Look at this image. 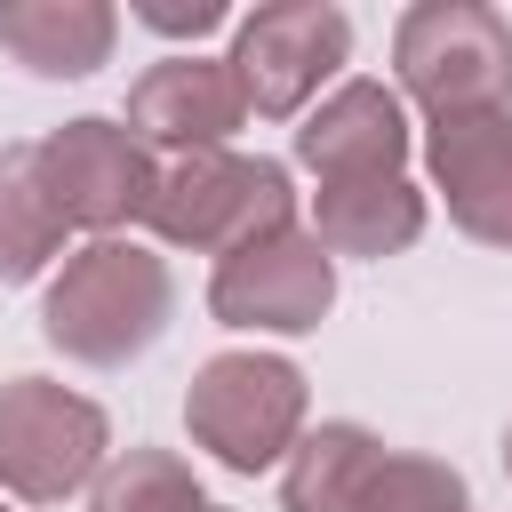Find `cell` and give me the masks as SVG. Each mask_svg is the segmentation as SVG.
Instances as JSON below:
<instances>
[{"mask_svg":"<svg viewBox=\"0 0 512 512\" xmlns=\"http://www.w3.org/2000/svg\"><path fill=\"white\" fill-rule=\"evenodd\" d=\"M176 328V264L152 240H80L40 288V336L72 368H128Z\"/></svg>","mask_w":512,"mask_h":512,"instance_id":"obj_1","label":"cell"},{"mask_svg":"<svg viewBox=\"0 0 512 512\" xmlns=\"http://www.w3.org/2000/svg\"><path fill=\"white\" fill-rule=\"evenodd\" d=\"M280 224H304L296 208V184L280 160L264 152H176L160 160V184H152V208H144V232L152 248H176V256H232Z\"/></svg>","mask_w":512,"mask_h":512,"instance_id":"obj_2","label":"cell"},{"mask_svg":"<svg viewBox=\"0 0 512 512\" xmlns=\"http://www.w3.org/2000/svg\"><path fill=\"white\" fill-rule=\"evenodd\" d=\"M312 424V376L288 360V352H208L184 384V432L192 448H208L224 472L256 480V472H280L288 448L304 440Z\"/></svg>","mask_w":512,"mask_h":512,"instance_id":"obj_3","label":"cell"},{"mask_svg":"<svg viewBox=\"0 0 512 512\" xmlns=\"http://www.w3.org/2000/svg\"><path fill=\"white\" fill-rule=\"evenodd\" d=\"M392 88L424 120L512 112V16L488 0H416L392 24Z\"/></svg>","mask_w":512,"mask_h":512,"instance_id":"obj_4","label":"cell"},{"mask_svg":"<svg viewBox=\"0 0 512 512\" xmlns=\"http://www.w3.org/2000/svg\"><path fill=\"white\" fill-rule=\"evenodd\" d=\"M32 176H40V192H48V208H56L64 232L120 240L128 224H144L160 160L128 136L120 112H72L48 136H32Z\"/></svg>","mask_w":512,"mask_h":512,"instance_id":"obj_5","label":"cell"},{"mask_svg":"<svg viewBox=\"0 0 512 512\" xmlns=\"http://www.w3.org/2000/svg\"><path fill=\"white\" fill-rule=\"evenodd\" d=\"M224 64L248 96V120H304L352 64V16L336 0H264L232 16Z\"/></svg>","mask_w":512,"mask_h":512,"instance_id":"obj_6","label":"cell"},{"mask_svg":"<svg viewBox=\"0 0 512 512\" xmlns=\"http://www.w3.org/2000/svg\"><path fill=\"white\" fill-rule=\"evenodd\" d=\"M112 456V416L56 384V376H8L0 384V496L8 504H64L88 496V480Z\"/></svg>","mask_w":512,"mask_h":512,"instance_id":"obj_7","label":"cell"},{"mask_svg":"<svg viewBox=\"0 0 512 512\" xmlns=\"http://www.w3.org/2000/svg\"><path fill=\"white\" fill-rule=\"evenodd\" d=\"M328 312H336V256L304 224H280V232L232 248L208 272V320H224L240 336H312Z\"/></svg>","mask_w":512,"mask_h":512,"instance_id":"obj_8","label":"cell"},{"mask_svg":"<svg viewBox=\"0 0 512 512\" xmlns=\"http://www.w3.org/2000/svg\"><path fill=\"white\" fill-rule=\"evenodd\" d=\"M128 136L152 152V160H176V152H224L240 128H248V96L232 80L224 56L208 48H168L160 64H144L128 80Z\"/></svg>","mask_w":512,"mask_h":512,"instance_id":"obj_9","label":"cell"},{"mask_svg":"<svg viewBox=\"0 0 512 512\" xmlns=\"http://www.w3.org/2000/svg\"><path fill=\"white\" fill-rule=\"evenodd\" d=\"M296 168L312 184H360V176H408V152H416V128H408V104L392 80H368V72H344L288 136Z\"/></svg>","mask_w":512,"mask_h":512,"instance_id":"obj_10","label":"cell"},{"mask_svg":"<svg viewBox=\"0 0 512 512\" xmlns=\"http://www.w3.org/2000/svg\"><path fill=\"white\" fill-rule=\"evenodd\" d=\"M424 176L464 240L512 248V112L424 120Z\"/></svg>","mask_w":512,"mask_h":512,"instance_id":"obj_11","label":"cell"},{"mask_svg":"<svg viewBox=\"0 0 512 512\" xmlns=\"http://www.w3.org/2000/svg\"><path fill=\"white\" fill-rule=\"evenodd\" d=\"M432 224V192L416 176H360V184H320L312 192V216L304 232L344 264H384V256H408Z\"/></svg>","mask_w":512,"mask_h":512,"instance_id":"obj_12","label":"cell"},{"mask_svg":"<svg viewBox=\"0 0 512 512\" xmlns=\"http://www.w3.org/2000/svg\"><path fill=\"white\" fill-rule=\"evenodd\" d=\"M384 464H392V440L368 432L360 416L304 424V440L280 464V512H368Z\"/></svg>","mask_w":512,"mask_h":512,"instance_id":"obj_13","label":"cell"},{"mask_svg":"<svg viewBox=\"0 0 512 512\" xmlns=\"http://www.w3.org/2000/svg\"><path fill=\"white\" fill-rule=\"evenodd\" d=\"M0 48L32 80H88L120 48L112 0H0Z\"/></svg>","mask_w":512,"mask_h":512,"instance_id":"obj_14","label":"cell"},{"mask_svg":"<svg viewBox=\"0 0 512 512\" xmlns=\"http://www.w3.org/2000/svg\"><path fill=\"white\" fill-rule=\"evenodd\" d=\"M64 256H72V232L56 224L32 176V144H0V288H32Z\"/></svg>","mask_w":512,"mask_h":512,"instance_id":"obj_15","label":"cell"},{"mask_svg":"<svg viewBox=\"0 0 512 512\" xmlns=\"http://www.w3.org/2000/svg\"><path fill=\"white\" fill-rule=\"evenodd\" d=\"M88 512H208V488H200L192 456L136 440V448L104 456V472L88 480Z\"/></svg>","mask_w":512,"mask_h":512,"instance_id":"obj_16","label":"cell"},{"mask_svg":"<svg viewBox=\"0 0 512 512\" xmlns=\"http://www.w3.org/2000/svg\"><path fill=\"white\" fill-rule=\"evenodd\" d=\"M368 512H472V488H464L456 464L416 456V448H392V464H384Z\"/></svg>","mask_w":512,"mask_h":512,"instance_id":"obj_17","label":"cell"},{"mask_svg":"<svg viewBox=\"0 0 512 512\" xmlns=\"http://www.w3.org/2000/svg\"><path fill=\"white\" fill-rule=\"evenodd\" d=\"M128 16H136L144 32H160V40H192V48H200L208 32H232V8H224V0H136Z\"/></svg>","mask_w":512,"mask_h":512,"instance_id":"obj_18","label":"cell"},{"mask_svg":"<svg viewBox=\"0 0 512 512\" xmlns=\"http://www.w3.org/2000/svg\"><path fill=\"white\" fill-rule=\"evenodd\" d=\"M504 480H512V424H504Z\"/></svg>","mask_w":512,"mask_h":512,"instance_id":"obj_19","label":"cell"},{"mask_svg":"<svg viewBox=\"0 0 512 512\" xmlns=\"http://www.w3.org/2000/svg\"><path fill=\"white\" fill-rule=\"evenodd\" d=\"M208 512H232V504H208Z\"/></svg>","mask_w":512,"mask_h":512,"instance_id":"obj_20","label":"cell"},{"mask_svg":"<svg viewBox=\"0 0 512 512\" xmlns=\"http://www.w3.org/2000/svg\"><path fill=\"white\" fill-rule=\"evenodd\" d=\"M0 512H16V504H8V496H0Z\"/></svg>","mask_w":512,"mask_h":512,"instance_id":"obj_21","label":"cell"}]
</instances>
